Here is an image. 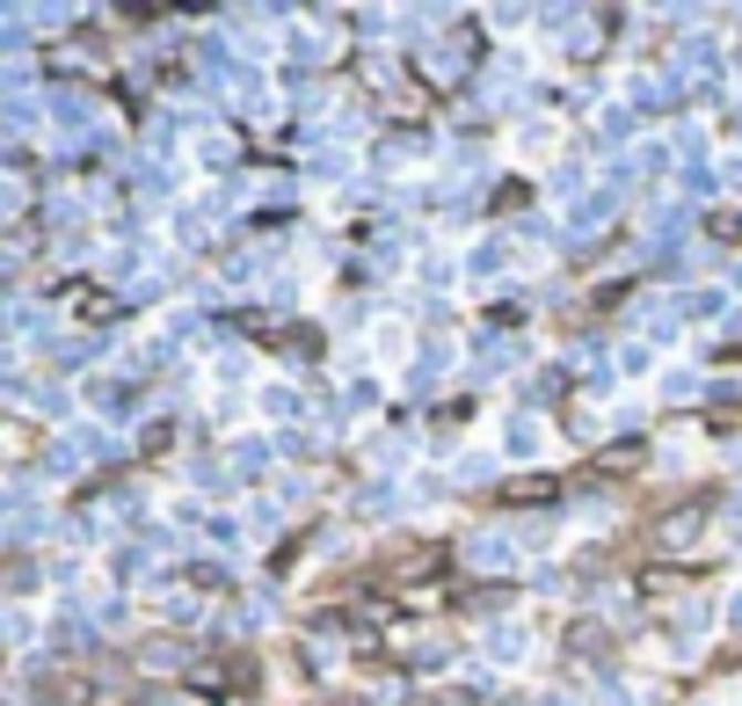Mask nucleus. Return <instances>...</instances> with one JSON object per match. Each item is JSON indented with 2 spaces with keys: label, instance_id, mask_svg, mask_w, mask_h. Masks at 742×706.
<instances>
[{
  "label": "nucleus",
  "instance_id": "1",
  "mask_svg": "<svg viewBox=\"0 0 742 706\" xmlns=\"http://www.w3.org/2000/svg\"><path fill=\"white\" fill-rule=\"evenodd\" d=\"M518 561V539L510 531H473L467 539V568H481V576H495V568Z\"/></svg>",
  "mask_w": 742,
  "mask_h": 706
},
{
  "label": "nucleus",
  "instance_id": "2",
  "mask_svg": "<svg viewBox=\"0 0 742 706\" xmlns=\"http://www.w3.org/2000/svg\"><path fill=\"white\" fill-rule=\"evenodd\" d=\"M502 452H510V460H539V452H546L532 415H510V430H502Z\"/></svg>",
  "mask_w": 742,
  "mask_h": 706
},
{
  "label": "nucleus",
  "instance_id": "3",
  "mask_svg": "<svg viewBox=\"0 0 742 706\" xmlns=\"http://www.w3.org/2000/svg\"><path fill=\"white\" fill-rule=\"evenodd\" d=\"M488 649H495V655H524V649H532V634H524V626H502Z\"/></svg>",
  "mask_w": 742,
  "mask_h": 706
},
{
  "label": "nucleus",
  "instance_id": "4",
  "mask_svg": "<svg viewBox=\"0 0 742 706\" xmlns=\"http://www.w3.org/2000/svg\"><path fill=\"white\" fill-rule=\"evenodd\" d=\"M662 393H670V401H691V393H699V371H670V379H662Z\"/></svg>",
  "mask_w": 742,
  "mask_h": 706
},
{
  "label": "nucleus",
  "instance_id": "5",
  "mask_svg": "<svg viewBox=\"0 0 742 706\" xmlns=\"http://www.w3.org/2000/svg\"><path fill=\"white\" fill-rule=\"evenodd\" d=\"M30 634H36V619L15 604V612H8V641H15V649H30Z\"/></svg>",
  "mask_w": 742,
  "mask_h": 706
},
{
  "label": "nucleus",
  "instance_id": "6",
  "mask_svg": "<svg viewBox=\"0 0 742 706\" xmlns=\"http://www.w3.org/2000/svg\"><path fill=\"white\" fill-rule=\"evenodd\" d=\"M728 626H742V590H735V598H728Z\"/></svg>",
  "mask_w": 742,
  "mask_h": 706
},
{
  "label": "nucleus",
  "instance_id": "7",
  "mask_svg": "<svg viewBox=\"0 0 742 706\" xmlns=\"http://www.w3.org/2000/svg\"><path fill=\"white\" fill-rule=\"evenodd\" d=\"M735 292H742V263H735Z\"/></svg>",
  "mask_w": 742,
  "mask_h": 706
}]
</instances>
